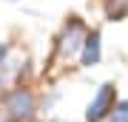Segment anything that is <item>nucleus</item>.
I'll return each mask as SVG.
<instances>
[{
    "instance_id": "5",
    "label": "nucleus",
    "mask_w": 128,
    "mask_h": 122,
    "mask_svg": "<svg viewBox=\"0 0 128 122\" xmlns=\"http://www.w3.org/2000/svg\"><path fill=\"white\" fill-rule=\"evenodd\" d=\"M108 122H128V100H122L114 108V114L108 117Z\"/></svg>"
},
{
    "instance_id": "1",
    "label": "nucleus",
    "mask_w": 128,
    "mask_h": 122,
    "mask_svg": "<svg viewBox=\"0 0 128 122\" xmlns=\"http://www.w3.org/2000/svg\"><path fill=\"white\" fill-rule=\"evenodd\" d=\"M108 111H114V85L105 82V85H100L97 97L91 100V105H88V119L100 122V119L108 117Z\"/></svg>"
},
{
    "instance_id": "2",
    "label": "nucleus",
    "mask_w": 128,
    "mask_h": 122,
    "mask_svg": "<svg viewBox=\"0 0 128 122\" xmlns=\"http://www.w3.org/2000/svg\"><path fill=\"white\" fill-rule=\"evenodd\" d=\"M6 111L12 114L14 119H28L34 111V97L28 94V91H14V94L9 97V102H6Z\"/></svg>"
},
{
    "instance_id": "4",
    "label": "nucleus",
    "mask_w": 128,
    "mask_h": 122,
    "mask_svg": "<svg viewBox=\"0 0 128 122\" xmlns=\"http://www.w3.org/2000/svg\"><path fill=\"white\" fill-rule=\"evenodd\" d=\"M100 63V34L91 31L82 43V65H97Z\"/></svg>"
},
{
    "instance_id": "6",
    "label": "nucleus",
    "mask_w": 128,
    "mask_h": 122,
    "mask_svg": "<svg viewBox=\"0 0 128 122\" xmlns=\"http://www.w3.org/2000/svg\"><path fill=\"white\" fill-rule=\"evenodd\" d=\"M3 54H6V45H3V43H0V60H3Z\"/></svg>"
},
{
    "instance_id": "3",
    "label": "nucleus",
    "mask_w": 128,
    "mask_h": 122,
    "mask_svg": "<svg viewBox=\"0 0 128 122\" xmlns=\"http://www.w3.org/2000/svg\"><path fill=\"white\" fill-rule=\"evenodd\" d=\"M86 43V31H82V26L77 20L71 23L68 28H66V34H63V43H60V51H63V57H74L80 51V45Z\"/></svg>"
}]
</instances>
